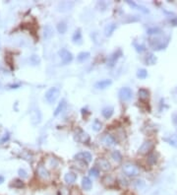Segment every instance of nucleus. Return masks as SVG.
Segmentation results:
<instances>
[{
	"instance_id": "f257e3e1",
	"label": "nucleus",
	"mask_w": 177,
	"mask_h": 195,
	"mask_svg": "<svg viewBox=\"0 0 177 195\" xmlns=\"http://www.w3.org/2000/svg\"><path fill=\"white\" fill-rule=\"evenodd\" d=\"M122 171L128 177H137L140 172V170L139 168L136 166V165L132 164V163H126L123 165L122 167Z\"/></svg>"
},
{
	"instance_id": "f03ea898",
	"label": "nucleus",
	"mask_w": 177,
	"mask_h": 195,
	"mask_svg": "<svg viewBox=\"0 0 177 195\" xmlns=\"http://www.w3.org/2000/svg\"><path fill=\"white\" fill-rule=\"evenodd\" d=\"M60 95V90L57 87H51L47 90V92L46 93V100L48 104H52L53 103L56 102V100L58 99V97Z\"/></svg>"
},
{
	"instance_id": "7ed1b4c3",
	"label": "nucleus",
	"mask_w": 177,
	"mask_h": 195,
	"mask_svg": "<svg viewBox=\"0 0 177 195\" xmlns=\"http://www.w3.org/2000/svg\"><path fill=\"white\" fill-rule=\"evenodd\" d=\"M58 55L60 56V58L62 60V64L64 65L68 64V63L73 60V54L69 50H67L66 48H61L58 51Z\"/></svg>"
},
{
	"instance_id": "20e7f679",
	"label": "nucleus",
	"mask_w": 177,
	"mask_h": 195,
	"mask_svg": "<svg viewBox=\"0 0 177 195\" xmlns=\"http://www.w3.org/2000/svg\"><path fill=\"white\" fill-rule=\"evenodd\" d=\"M168 40L169 37L166 40H163V39H156V40H150V44L154 50H163L164 47H166L167 43H168Z\"/></svg>"
},
{
	"instance_id": "39448f33",
	"label": "nucleus",
	"mask_w": 177,
	"mask_h": 195,
	"mask_svg": "<svg viewBox=\"0 0 177 195\" xmlns=\"http://www.w3.org/2000/svg\"><path fill=\"white\" fill-rule=\"evenodd\" d=\"M118 96L120 98V100L123 101V102H127V101H130L132 99V96H133V92L130 88H122L120 89V91L118 93Z\"/></svg>"
},
{
	"instance_id": "423d86ee",
	"label": "nucleus",
	"mask_w": 177,
	"mask_h": 195,
	"mask_svg": "<svg viewBox=\"0 0 177 195\" xmlns=\"http://www.w3.org/2000/svg\"><path fill=\"white\" fill-rule=\"evenodd\" d=\"M36 174L39 175V177L43 179V181H49L50 179V174L48 171L46 167L43 166V165H39V167L36 168Z\"/></svg>"
},
{
	"instance_id": "0eeeda50",
	"label": "nucleus",
	"mask_w": 177,
	"mask_h": 195,
	"mask_svg": "<svg viewBox=\"0 0 177 195\" xmlns=\"http://www.w3.org/2000/svg\"><path fill=\"white\" fill-rule=\"evenodd\" d=\"M122 56V50H117L116 51H114L110 56L108 57V60H107V65L109 67H113L116 62H117L118 59Z\"/></svg>"
},
{
	"instance_id": "6e6552de",
	"label": "nucleus",
	"mask_w": 177,
	"mask_h": 195,
	"mask_svg": "<svg viewBox=\"0 0 177 195\" xmlns=\"http://www.w3.org/2000/svg\"><path fill=\"white\" fill-rule=\"evenodd\" d=\"M75 160L76 161H80V162H86L87 164L92 162V155L89 152H80L75 155Z\"/></svg>"
},
{
	"instance_id": "1a4fd4ad",
	"label": "nucleus",
	"mask_w": 177,
	"mask_h": 195,
	"mask_svg": "<svg viewBox=\"0 0 177 195\" xmlns=\"http://www.w3.org/2000/svg\"><path fill=\"white\" fill-rule=\"evenodd\" d=\"M153 143L152 141H145L139 148V153L140 154H148L153 150Z\"/></svg>"
},
{
	"instance_id": "9d476101",
	"label": "nucleus",
	"mask_w": 177,
	"mask_h": 195,
	"mask_svg": "<svg viewBox=\"0 0 177 195\" xmlns=\"http://www.w3.org/2000/svg\"><path fill=\"white\" fill-rule=\"evenodd\" d=\"M96 165L100 168L101 171H106L108 170H110V164H109V162L106 159H103V158L97 159L96 162Z\"/></svg>"
},
{
	"instance_id": "9b49d317",
	"label": "nucleus",
	"mask_w": 177,
	"mask_h": 195,
	"mask_svg": "<svg viewBox=\"0 0 177 195\" xmlns=\"http://www.w3.org/2000/svg\"><path fill=\"white\" fill-rule=\"evenodd\" d=\"M103 143L106 146V147H112L116 144V141L114 137L110 134H105L103 138Z\"/></svg>"
},
{
	"instance_id": "f8f14e48",
	"label": "nucleus",
	"mask_w": 177,
	"mask_h": 195,
	"mask_svg": "<svg viewBox=\"0 0 177 195\" xmlns=\"http://www.w3.org/2000/svg\"><path fill=\"white\" fill-rule=\"evenodd\" d=\"M126 3L129 6H131L132 8L133 9H137V10H140L141 12H143L144 14H148L149 12H150V10L148 9V8H146L145 6H142V5H139V4H137L136 2H134V1H130V0H127L126 1Z\"/></svg>"
},
{
	"instance_id": "ddd939ff",
	"label": "nucleus",
	"mask_w": 177,
	"mask_h": 195,
	"mask_svg": "<svg viewBox=\"0 0 177 195\" xmlns=\"http://www.w3.org/2000/svg\"><path fill=\"white\" fill-rule=\"evenodd\" d=\"M112 84V80L110 79H104V80H100L99 82H96L95 87L99 90H103V89H106L107 87H109Z\"/></svg>"
},
{
	"instance_id": "4468645a",
	"label": "nucleus",
	"mask_w": 177,
	"mask_h": 195,
	"mask_svg": "<svg viewBox=\"0 0 177 195\" xmlns=\"http://www.w3.org/2000/svg\"><path fill=\"white\" fill-rule=\"evenodd\" d=\"M66 107H67V102H66V100H65V99H62L61 101H60V103L58 104L57 107H56V110H55V111H54L53 115H54V116H57L58 114L62 113V112L66 110Z\"/></svg>"
},
{
	"instance_id": "2eb2a0df",
	"label": "nucleus",
	"mask_w": 177,
	"mask_h": 195,
	"mask_svg": "<svg viewBox=\"0 0 177 195\" xmlns=\"http://www.w3.org/2000/svg\"><path fill=\"white\" fill-rule=\"evenodd\" d=\"M73 6H74L73 2H68V1L61 2V3H59V5H58V11H61V12H66V11L71 10V8H72Z\"/></svg>"
},
{
	"instance_id": "dca6fc26",
	"label": "nucleus",
	"mask_w": 177,
	"mask_h": 195,
	"mask_svg": "<svg viewBox=\"0 0 177 195\" xmlns=\"http://www.w3.org/2000/svg\"><path fill=\"white\" fill-rule=\"evenodd\" d=\"M77 179V174H75L74 172H67V174L64 175V181L67 183V184H72Z\"/></svg>"
},
{
	"instance_id": "f3484780",
	"label": "nucleus",
	"mask_w": 177,
	"mask_h": 195,
	"mask_svg": "<svg viewBox=\"0 0 177 195\" xmlns=\"http://www.w3.org/2000/svg\"><path fill=\"white\" fill-rule=\"evenodd\" d=\"M76 139H77V141L81 142V143H87V142L90 141V137H89V135L87 134L86 132L80 130V131H79V133L77 134Z\"/></svg>"
},
{
	"instance_id": "a211bd4d",
	"label": "nucleus",
	"mask_w": 177,
	"mask_h": 195,
	"mask_svg": "<svg viewBox=\"0 0 177 195\" xmlns=\"http://www.w3.org/2000/svg\"><path fill=\"white\" fill-rule=\"evenodd\" d=\"M82 187H83V189L87 190V191L92 189L93 182H92L91 179H90V177H83V179H82Z\"/></svg>"
},
{
	"instance_id": "6ab92c4d",
	"label": "nucleus",
	"mask_w": 177,
	"mask_h": 195,
	"mask_svg": "<svg viewBox=\"0 0 177 195\" xmlns=\"http://www.w3.org/2000/svg\"><path fill=\"white\" fill-rule=\"evenodd\" d=\"M72 40L74 43L76 44H81L82 43V40H83V37H82V33H81V30L78 29L75 31V33L73 34L72 36Z\"/></svg>"
},
{
	"instance_id": "aec40b11",
	"label": "nucleus",
	"mask_w": 177,
	"mask_h": 195,
	"mask_svg": "<svg viewBox=\"0 0 177 195\" xmlns=\"http://www.w3.org/2000/svg\"><path fill=\"white\" fill-rule=\"evenodd\" d=\"M116 28L117 27H116V24H114V23H110V24L106 25L104 28V35L106 37H110L112 34L114 33Z\"/></svg>"
},
{
	"instance_id": "412c9836",
	"label": "nucleus",
	"mask_w": 177,
	"mask_h": 195,
	"mask_svg": "<svg viewBox=\"0 0 177 195\" xmlns=\"http://www.w3.org/2000/svg\"><path fill=\"white\" fill-rule=\"evenodd\" d=\"M138 96H139V99H140L141 101H147V100H149L150 92L147 89L142 88L138 91Z\"/></svg>"
},
{
	"instance_id": "4be33fe9",
	"label": "nucleus",
	"mask_w": 177,
	"mask_h": 195,
	"mask_svg": "<svg viewBox=\"0 0 177 195\" xmlns=\"http://www.w3.org/2000/svg\"><path fill=\"white\" fill-rule=\"evenodd\" d=\"M52 36H53V29L49 25L46 26L43 30V37L46 40H49L52 37Z\"/></svg>"
},
{
	"instance_id": "5701e85b",
	"label": "nucleus",
	"mask_w": 177,
	"mask_h": 195,
	"mask_svg": "<svg viewBox=\"0 0 177 195\" xmlns=\"http://www.w3.org/2000/svg\"><path fill=\"white\" fill-rule=\"evenodd\" d=\"M113 111H114V108L112 107H104L103 111H101V114H103V116L104 118H110L112 114H113Z\"/></svg>"
},
{
	"instance_id": "b1692460",
	"label": "nucleus",
	"mask_w": 177,
	"mask_h": 195,
	"mask_svg": "<svg viewBox=\"0 0 177 195\" xmlns=\"http://www.w3.org/2000/svg\"><path fill=\"white\" fill-rule=\"evenodd\" d=\"M90 57H91V53H90V52L83 51V52H80V53L78 54L77 59H78L79 62H85V61L88 60Z\"/></svg>"
},
{
	"instance_id": "393cba45",
	"label": "nucleus",
	"mask_w": 177,
	"mask_h": 195,
	"mask_svg": "<svg viewBox=\"0 0 177 195\" xmlns=\"http://www.w3.org/2000/svg\"><path fill=\"white\" fill-rule=\"evenodd\" d=\"M164 141H166L169 145L172 146V147L177 148V134H173L171 136L165 138Z\"/></svg>"
},
{
	"instance_id": "a878e982",
	"label": "nucleus",
	"mask_w": 177,
	"mask_h": 195,
	"mask_svg": "<svg viewBox=\"0 0 177 195\" xmlns=\"http://www.w3.org/2000/svg\"><path fill=\"white\" fill-rule=\"evenodd\" d=\"M145 62H146L148 65H153L154 63L156 62V56H154L153 53H149L148 55L146 56Z\"/></svg>"
},
{
	"instance_id": "bb28decb",
	"label": "nucleus",
	"mask_w": 177,
	"mask_h": 195,
	"mask_svg": "<svg viewBox=\"0 0 177 195\" xmlns=\"http://www.w3.org/2000/svg\"><path fill=\"white\" fill-rule=\"evenodd\" d=\"M103 181L104 184H106V185H108V186L113 185L114 183L116 182L115 179H114L113 177H112L111 175H105V177H103Z\"/></svg>"
},
{
	"instance_id": "cd10ccee",
	"label": "nucleus",
	"mask_w": 177,
	"mask_h": 195,
	"mask_svg": "<svg viewBox=\"0 0 177 195\" xmlns=\"http://www.w3.org/2000/svg\"><path fill=\"white\" fill-rule=\"evenodd\" d=\"M57 31L59 34H65L67 31V25L65 22H60V23L57 24Z\"/></svg>"
},
{
	"instance_id": "c85d7f7f",
	"label": "nucleus",
	"mask_w": 177,
	"mask_h": 195,
	"mask_svg": "<svg viewBox=\"0 0 177 195\" xmlns=\"http://www.w3.org/2000/svg\"><path fill=\"white\" fill-rule=\"evenodd\" d=\"M11 186L15 187V188H23V187L25 186V184H24V182L21 181V179H14V181H12V184H11Z\"/></svg>"
},
{
	"instance_id": "c756f323",
	"label": "nucleus",
	"mask_w": 177,
	"mask_h": 195,
	"mask_svg": "<svg viewBox=\"0 0 177 195\" xmlns=\"http://www.w3.org/2000/svg\"><path fill=\"white\" fill-rule=\"evenodd\" d=\"M111 157H112V159H113L115 162H117V163H120L122 161V155L120 154L119 151H114L113 153L111 154Z\"/></svg>"
},
{
	"instance_id": "7c9ffc66",
	"label": "nucleus",
	"mask_w": 177,
	"mask_h": 195,
	"mask_svg": "<svg viewBox=\"0 0 177 195\" xmlns=\"http://www.w3.org/2000/svg\"><path fill=\"white\" fill-rule=\"evenodd\" d=\"M147 76H148V71L146 69L142 68V69H139L138 72H137V77L140 78V79H146Z\"/></svg>"
},
{
	"instance_id": "2f4dec72",
	"label": "nucleus",
	"mask_w": 177,
	"mask_h": 195,
	"mask_svg": "<svg viewBox=\"0 0 177 195\" xmlns=\"http://www.w3.org/2000/svg\"><path fill=\"white\" fill-rule=\"evenodd\" d=\"M89 174H90L91 177L96 178V177H99V175H100V171H99V168H93L90 170Z\"/></svg>"
},
{
	"instance_id": "473e14b6",
	"label": "nucleus",
	"mask_w": 177,
	"mask_h": 195,
	"mask_svg": "<svg viewBox=\"0 0 177 195\" xmlns=\"http://www.w3.org/2000/svg\"><path fill=\"white\" fill-rule=\"evenodd\" d=\"M101 122L100 120H97V119H96L95 121L93 122V129L95 130V131H100L101 129Z\"/></svg>"
},
{
	"instance_id": "72a5a7b5",
	"label": "nucleus",
	"mask_w": 177,
	"mask_h": 195,
	"mask_svg": "<svg viewBox=\"0 0 177 195\" xmlns=\"http://www.w3.org/2000/svg\"><path fill=\"white\" fill-rule=\"evenodd\" d=\"M134 46L138 52H143V51L146 50V47H145L144 44H139L137 42H134Z\"/></svg>"
},
{
	"instance_id": "f704fd0d",
	"label": "nucleus",
	"mask_w": 177,
	"mask_h": 195,
	"mask_svg": "<svg viewBox=\"0 0 177 195\" xmlns=\"http://www.w3.org/2000/svg\"><path fill=\"white\" fill-rule=\"evenodd\" d=\"M30 60H31L33 65H37L40 62V59L37 55H32L31 58H30Z\"/></svg>"
},
{
	"instance_id": "c9c22d12",
	"label": "nucleus",
	"mask_w": 177,
	"mask_h": 195,
	"mask_svg": "<svg viewBox=\"0 0 177 195\" xmlns=\"http://www.w3.org/2000/svg\"><path fill=\"white\" fill-rule=\"evenodd\" d=\"M148 162L150 165H153L156 163V156L154 154H150V155L148 157Z\"/></svg>"
},
{
	"instance_id": "e433bc0d",
	"label": "nucleus",
	"mask_w": 177,
	"mask_h": 195,
	"mask_svg": "<svg viewBox=\"0 0 177 195\" xmlns=\"http://www.w3.org/2000/svg\"><path fill=\"white\" fill-rule=\"evenodd\" d=\"M18 174H19V175H20L21 177H23V178H27L28 177V172L26 171L24 168H20V170L18 171Z\"/></svg>"
},
{
	"instance_id": "4c0bfd02",
	"label": "nucleus",
	"mask_w": 177,
	"mask_h": 195,
	"mask_svg": "<svg viewBox=\"0 0 177 195\" xmlns=\"http://www.w3.org/2000/svg\"><path fill=\"white\" fill-rule=\"evenodd\" d=\"M9 138H10V134L7 132L4 136H3L1 139H0V144H3V143H5L6 141H8L9 140Z\"/></svg>"
},
{
	"instance_id": "58836bf2",
	"label": "nucleus",
	"mask_w": 177,
	"mask_h": 195,
	"mask_svg": "<svg viewBox=\"0 0 177 195\" xmlns=\"http://www.w3.org/2000/svg\"><path fill=\"white\" fill-rule=\"evenodd\" d=\"M149 34H160V30L159 28H153V29H150L148 31Z\"/></svg>"
},
{
	"instance_id": "ea45409f",
	"label": "nucleus",
	"mask_w": 177,
	"mask_h": 195,
	"mask_svg": "<svg viewBox=\"0 0 177 195\" xmlns=\"http://www.w3.org/2000/svg\"><path fill=\"white\" fill-rule=\"evenodd\" d=\"M173 122L175 123V125H177V114L173 115Z\"/></svg>"
},
{
	"instance_id": "a19ab883",
	"label": "nucleus",
	"mask_w": 177,
	"mask_h": 195,
	"mask_svg": "<svg viewBox=\"0 0 177 195\" xmlns=\"http://www.w3.org/2000/svg\"><path fill=\"white\" fill-rule=\"evenodd\" d=\"M3 182H4V177H3V175H0V184H2Z\"/></svg>"
},
{
	"instance_id": "79ce46f5",
	"label": "nucleus",
	"mask_w": 177,
	"mask_h": 195,
	"mask_svg": "<svg viewBox=\"0 0 177 195\" xmlns=\"http://www.w3.org/2000/svg\"><path fill=\"white\" fill-rule=\"evenodd\" d=\"M57 195H61V192H58V193H57Z\"/></svg>"
}]
</instances>
